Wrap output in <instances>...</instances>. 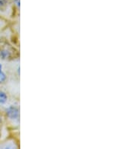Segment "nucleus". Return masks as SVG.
I'll list each match as a JSON object with an SVG mask.
<instances>
[{
  "label": "nucleus",
  "instance_id": "1",
  "mask_svg": "<svg viewBox=\"0 0 135 149\" xmlns=\"http://www.w3.org/2000/svg\"><path fill=\"white\" fill-rule=\"evenodd\" d=\"M6 114L10 119L17 120L20 118V110L16 106H10L6 109Z\"/></svg>",
  "mask_w": 135,
  "mask_h": 149
},
{
  "label": "nucleus",
  "instance_id": "3",
  "mask_svg": "<svg viewBox=\"0 0 135 149\" xmlns=\"http://www.w3.org/2000/svg\"><path fill=\"white\" fill-rule=\"evenodd\" d=\"M6 79V74L3 72L0 71V84L3 83Z\"/></svg>",
  "mask_w": 135,
  "mask_h": 149
},
{
  "label": "nucleus",
  "instance_id": "5",
  "mask_svg": "<svg viewBox=\"0 0 135 149\" xmlns=\"http://www.w3.org/2000/svg\"><path fill=\"white\" fill-rule=\"evenodd\" d=\"M2 65H1V64H0V71H2Z\"/></svg>",
  "mask_w": 135,
  "mask_h": 149
},
{
  "label": "nucleus",
  "instance_id": "6",
  "mask_svg": "<svg viewBox=\"0 0 135 149\" xmlns=\"http://www.w3.org/2000/svg\"><path fill=\"white\" fill-rule=\"evenodd\" d=\"M2 123V118H1V116H0V124Z\"/></svg>",
  "mask_w": 135,
  "mask_h": 149
},
{
  "label": "nucleus",
  "instance_id": "4",
  "mask_svg": "<svg viewBox=\"0 0 135 149\" xmlns=\"http://www.w3.org/2000/svg\"><path fill=\"white\" fill-rule=\"evenodd\" d=\"M1 54H2L3 57H7V56H8V53H7V51H3V52L1 53Z\"/></svg>",
  "mask_w": 135,
  "mask_h": 149
},
{
  "label": "nucleus",
  "instance_id": "2",
  "mask_svg": "<svg viewBox=\"0 0 135 149\" xmlns=\"http://www.w3.org/2000/svg\"><path fill=\"white\" fill-rule=\"evenodd\" d=\"M7 95L5 92L0 91V104H4L7 102Z\"/></svg>",
  "mask_w": 135,
  "mask_h": 149
}]
</instances>
